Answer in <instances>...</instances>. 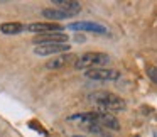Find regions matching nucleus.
<instances>
[{
    "label": "nucleus",
    "instance_id": "4468645a",
    "mask_svg": "<svg viewBox=\"0 0 157 137\" xmlns=\"http://www.w3.org/2000/svg\"><path fill=\"white\" fill-rule=\"evenodd\" d=\"M73 137H83V135H73Z\"/></svg>",
    "mask_w": 157,
    "mask_h": 137
},
{
    "label": "nucleus",
    "instance_id": "f8f14e48",
    "mask_svg": "<svg viewBox=\"0 0 157 137\" xmlns=\"http://www.w3.org/2000/svg\"><path fill=\"white\" fill-rule=\"evenodd\" d=\"M41 14H42V17L51 19V21H63V19L68 17V15H66L64 12H61L59 9H44Z\"/></svg>",
    "mask_w": 157,
    "mask_h": 137
},
{
    "label": "nucleus",
    "instance_id": "2eb2a0df",
    "mask_svg": "<svg viewBox=\"0 0 157 137\" xmlns=\"http://www.w3.org/2000/svg\"><path fill=\"white\" fill-rule=\"evenodd\" d=\"M137 137H139V135H137Z\"/></svg>",
    "mask_w": 157,
    "mask_h": 137
},
{
    "label": "nucleus",
    "instance_id": "39448f33",
    "mask_svg": "<svg viewBox=\"0 0 157 137\" xmlns=\"http://www.w3.org/2000/svg\"><path fill=\"white\" fill-rule=\"evenodd\" d=\"M86 76L91 80H118L120 73L117 69H101V68H93V69H88L86 71Z\"/></svg>",
    "mask_w": 157,
    "mask_h": 137
},
{
    "label": "nucleus",
    "instance_id": "1a4fd4ad",
    "mask_svg": "<svg viewBox=\"0 0 157 137\" xmlns=\"http://www.w3.org/2000/svg\"><path fill=\"white\" fill-rule=\"evenodd\" d=\"M96 122L103 123L105 127H108V129H112V130H118V129H120V123H118V120H117L113 115H108L106 112L96 113Z\"/></svg>",
    "mask_w": 157,
    "mask_h": 137
},
{
    "label": "nucleus",
    "instance_id": "f03ea898",
    "mask_svg": "<svg viewBox=\"0 0 157 137\" xmlns=\"http://www.w3.org/2000/svg\"><path fill=\"white\" fill-rule=\"evenodd\" d=\"M110 61V56L105 53H86L79 58V61L75 63L76 69H93L95 66L106 65Z\"/></svg>",
    "mask_w": 157,
    "mask_h": 137
},
{
    "label": "nucleus",
    "instance_id": "7ed1b4c3",
    "mask_svg": "<svg viewBox=\"0 0 157 137\" xmlns=\"http://www.w3.org/2000/svg\"><path fill=\"white\" fill-rule=\"evenodd\" d=\"M68 34L63 32H48V34H39L34 37V44H66Z\"/></svg>",
    "mask_w": 157,
    "mask_h": 137
},
{
    "label": "nucleus",
    "instance_id": "ddd939ff",
    "mask_svg": "<svg viewBox=\"0 0 157 137\" xmlns=\"http://www.w3.org/2000/svg\"><path fill=\"white\" fill-rule=\"evenodd\" d=\"M149 75H150V80L155 83V80H157V78H155V68H150V69H149Z\"/></svg>",
    "mask_w": 157,
    "mask_h": 137
},
{
    "label": "nucleus",
    "instance_id": "423d86ee",
    "mask_svg": "<svg viewBox=\"0 0 157 137\" xmlns=\"http://www.w3.org/2000/svg\"><path fill=\"white\" fill-rule=\"evenodd\" d=\"M64 51H69L68 42L66 44H42L34 49V53L39 56H51V54H58V53H64Z\"/></svg>",
    "mask_w": 157,
    "mask_h": 137
},
{
    "label": "nucleus",
    "instance_id": "f257e3e1",
    "mask_svg": "<svg viewBox=\"0 0 157 137\" xmlns=\"http://www.w3.org/2000/svg\"><path fill=\"white\" fill-rule=\"evenodd\" d=\"M91 98L95 100L100 107H103V108H106V110L120 112V110L125 108V102H123V98L113 95V93H108V92H98V93H95Z\"/></svg>",
    "mask_w": 157,
    "mask_h": 137
},
{
    "label": "nucleus",
    "instance_id": "9b49d317",
    "mask_svg": "<svg viewBox=\"0 0 157 137\" xmlns=\"http://www.w3.org/2000/svg\"><path fill=\"white\" fill-rule=\"evenodd\" d=\"M71 59H75V56H58V58H54V59H51V61H48L46 68H49V69H58V68H61V66L68 65Z\"/></svg>",
    "mask_w": 157,
    "mask_h": 137
},
{
    "label": "nucleus",
    "instance_id": "6e6552de",
    "mask_svg": "<svg viewBox=\"0 0 157 137\" xmlns=\"http://www.w3.org/2000/svg\"><path fill=\"white\" fill-rule=\"evenodd\" d=\"M68 29H73V31H78V29H81V31H95V32H106V29L103 27V25H98L95 24V22H75V24H69Z\"/></svg>",
    "mask_w": 157,
    "mask_h": 137
},
{
    "label": "nucleus",
    "instance_id": "9d476101",
    "mask_svg": "<svg viewBox=\"0 0 157 137\" xmlns=\"http://www.w3.org/2000/svg\"><path fill=\"white\" fill-rule=\"evenodd\" d=\"M22 31H25L24 25L19 24V22H4L0 25V32L7 36H14V34H21Z\"/></svg>",
    "mask_w": 157,
    "mask_h": 137
},
{
    "label": "nucleus",
    "instance_id": "0eeeda50",
    "mask_svg": "<svg viewBox=\"0 0 157 137\" xmlns=\"http://www.w3.org/2000/svg\"><path fill=\"white\" fill-rule=\"evenodd\" d=\"M52 4H54V5H61L59 10L64 12L68 17H73V15H76V14L81 12V4H79V2H73V0H54Z\"/></svg>",
    "mask_w": 157,
    "mask_h": 137
},
{
    "label": "nucleus",
    "instance_id": "20e7f679",
    "mask_svg": "<svg viewBox=\"0 0 157 137\" xmlns=\"http://www.w3.org/2000/svg\"><path fill=\"white\" fill-rule=\"evenodd\" d=\"M25 31L29 32H41V34H48V32H63V25L56 24V22H36V24L24 25Z\"/></svg>",
    "mask_w": 157,
    "mask_h": 137
}]
</instances>
